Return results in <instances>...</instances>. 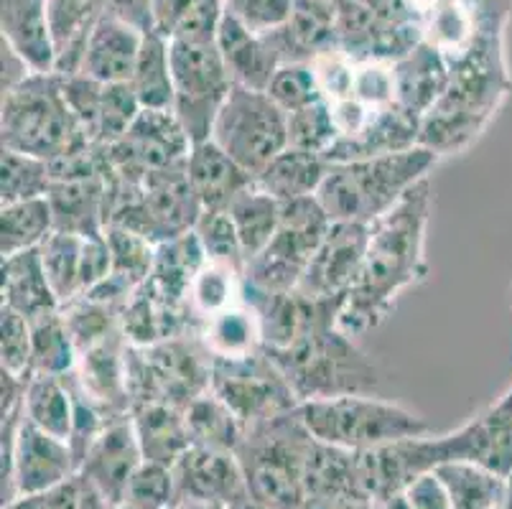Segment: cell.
Masks as SVG:
<instances>
[{
	"label": "cell",
	"instance_id": "obj_3",
	"mask_svg": "<svg viewBox=\"0 0 512 509\" xmlns=\"http://www.w3.org/2000/svg\"><path fill=\"white\" fill-rule=\"evenodd\" d=\"M439 163L441 158L423 146L390 156L332 163L316 196L332 222L372 224L431 179Z\"/></svg>",
	"mask_w": 512,
	"mask_h": 509
},
{
	"label": "cell",
	"instance_id": "obj_17",
	"mask_svg": "<svg viewBox=\"0 0 512 509\" xmlns=\"http://www.w3.org/2000/svg\"><path fill=\"white\" fill-rule=\"evenodd\" d=\"M446 461H472L507 476L512 471V382L500 398L444 433Z\"/></svg>",
	"mask_w": 512,
	"mask_h": 509
},
{
	"label": "cell",
	"instance_id": "obj_40",
	"mask_svg": "<svg viewBox=\"0 0 512 509\" xmlns=\"http://www.w3.org/2000/svg\"><path fill=\"white\" fill-rule=\"evenodd\" d=\"M31 339V375L67 377L77 370L79 349L62 308L31 321Z\"/></svg>",
	"mask_w": 512,
	"mask_h": 509
},
{
	"label": "cell",
	"instance_id": "obj_32",
	"mask_svg": "<svg viewBox=\"0 0 512 509\" xmlns=\"http://www.w3.org/2000/svg\"><path fill=\"white\" fill-rule=\"evenodd\" d=\"M197 336L212 359H240L263 352L260 316L245 298L204 321Z\"/></svg>",
	"mask_w": 512,
	"mask_h": 509
},
{
	"label": "cell",
	"instance_id": "obj_6",
	"mask_svg": "<svg viewBox=\"0 0 512 509\" xmlns=\"http://www.w3.org/2000/svg\"><path fill=\"white\" fill-rule=\"evenodd\" d=\"M0 140L8 151L29 153L49 163L79 143H90L67 105L64 74L34 72L11 90H3Z\"/></svg>",
	"mask_w": 512,
	"mask_h": 509
},
{
	"label": "cell",
	"instance_id": "obj_29",
	"mask_svg": "<svg viewBox=\"0 0 512 509\" xmlns=\"http://www.w3.org/2000/svg\"><path fill=\"white\" fill-rule=\"evenodd\" d=\"M3 306L29 321L62 308L46 278L39 250H26L3 258Z\"/></svg>",
	"mask_w": 512,
	"mask_h": 509
},
{
	"label": "cell",
	"instance_id": "obj_33",
	"mask_svg": "<svg viewBox=\"0 0 512 509\" xmlns=\"http://www.w3.org/2000/svg\"><path fill=\"white\" fill-rule=\"evenodd\" d=\"M329 168H332V163L324 156L286 148L265 166V171L255 179V184L271 196H276L278 202H296V199L319 194Z\"/></svg>",
	"mask_w": 512,
	"mask_h": 509
},
{
	"label": "cell",
	"instance_id": "obj_44",
	"mask_svg": "<svg viewBox=\"0 0 512 509\" xmlns=\"http://www.w3.org/2000/svg\"><path fill=\"white\" fill-rule=\"evenodd\" d=\"M105 237L110 252H113V275L125 280L128 286L141 288L151 278L153 265H156V242L128 230V227H120V224H107Z\"/></svg>",
	"mask_w": 512,
	"mask_h": 509
},
{
	"label": "cell",
	"instance_id": "obj_20",
	"mask_svg": "<svg viewBox=\"0 0 512 509\" xmlns=\"http://www.w3.org/2000/svg\"><path fill=\"white\" fill-rule=\"evenodd\" d=\"M421 41L456 59L477 39V0H398Z\"/></svg>",
	"mask_w": 512,
	"mask_h": 509
},
{
	"label": "cell",
	"instance_id": "obj_53",
	"mask_svg": "<svg viewBox=\"0 0 512 509\" xmlns=\"http://www.w3.org/2000/svg\"><path fill=\"white\" fill-rule=\"evenodd\" d=\"M403 502L408 509H454L444 484L434 471L418 476L416 482L403 492Z\"/></svg>",
	"mask_w": 512,
	"mask_h": 509
},
{
	"label": "cell",
	"instance_id": "obj_13",
	"mask_svg": "<svg viewBox=\"0 0 512 509\" xmlns=\"http://www.w3.org/2000/svg\"><path fill=\"white\" fill-rule=\"evenodd\" d=\"M209 390L245 423L276 418L299 408V398L268 354L258 352L240 359H212Z\"/></svg>",
	"mask_w": 512,
	"mask_h": 509
},
{
	"label": "cell",
	"instance_id": "obj_57",
	"mask_svg": "<svg viewBox=\"0 0 512 509\" xmlns=\"http://www.w3.org/2000/svg\"><path fill=\"white\" fill-rule=\"evenodd\" d=\"M502 509H512V471L505 479V502H502Z\"/></svg>",
	"mask_w": 512,
	"mask_h": 509
},
{
	"label": "cell",
	"instance_id": "obj_60",
	"mask_svg": "<svg viewBox=\"0 0 512 509\" xmlns=\"http://www.w3.org/2000/svg\"><path fill=\"white\" fill-rule=\"evenodd\" d=\"M235 509H271V507H263V504H255V502H245Z\"/></svg>",
	"mask_w": 512,
	"mask_h": 509
},
{
	"label": "cell",
	"instance_id": "obj_31",
	"mask_svg": "<svg viewBox=\"0 0 512 509\" xmlns=\"http://www.w3.org/2000/svg\"><path fill=\"white\" fill-rule=\"evenodd\" d=\"M133 426L141 443L143 461L174 466L192 448L184 410L166 403H146L133 408Z\"/></svg>",
	"mask_w": 512,
	"mask_h": 509
},
{
	"label": "cell",
	"instance_id": "obj_34",
	"mask_svg": "<svg viewBox=\"0 0 512 509\" xmlns=\"http://www.w3.org/2000/svg\"><path fill=\"white\" fill-rule=\"evenodd\" d=\"M306 494L321 499H362L357 451L329 446L316 438L306 461ZM306 497V499H309Z\"/></svg>",
	"mask_w": 512,
	"mask_h": 509
},
{
	"label": "cell",
	"instance_id": "obj_38",
	"mask_svg": "<svg viewBox=\"0 0 512 509\" xmlns=\"http://www.w3.org/2000/svg\"><path fill=\"white\" fill-rule=\"evenodd\" d=\"M57 230L49 196L18 204H0V255L39 250L46 237Z\"/></svg>",
	"mask_w": 512,
	"mask_h": 509
},
{
	"label": "cell",
	"instance_id": "obj_7",
	"mask_svg": "<svg viewBox=\"0 0 512 509\" xmlns=\"http://www.w3.org/2000/svg\"><path fill=\"white\" fill-rule=\"evenodd\" d=\"M299 415L311 436L347 451H372L406 438L434 433L431 423L416 410L393 400L362 395H339L299 405Z\"/></svg>",
	"mask_w": 512,
	"mask_h": 509
},
{
	"label": "cell",
	"instance_id": "obj_56",
	"mask_svg": "<svg viewBox=\"0 0 512 509\" xmlns=\"http://www.w3.org/2000/svg\"><path fill=\"white\" fill-rule=\"evenodd\" d=\"M110 507H113V504L105 502V499H102L95 489H90L87 484H82V504H79V509H110Z\"/></svg>",
	"mask_w": 512,
	"mask_h": 509
},
{
	"label": "cell",
	"instance_id": "obj_9",
	"mask_svg": "<svg viewBox=\"0 0 512 509\" xmlns=\"http://www.w3.org/2000/svg\"><path fill=\"white\" fill-rule=\"evenodd\" d=\"M281 222L273 240L245 265V288L258 293L296 291L314 252L332 227L319 196L281 202Z\"/></svg>",
	"mask_w": 512,
	"mask_h": 509
},
{
	"label": "cell",
	"instance_id": "obj_58",
	"mask_svg": "<svg viewBox=\"0 0 512 509\" xmlns=\"http://www.w3.org/2000/svg\"><path fill=\"white\" fill-rule=\"evenodd\" d=\"M176 509H227V507H220V504H179Z\"/></svg>",
	"mask_w": 512,
	"mask_h": 509
},
{
	"label": "cell",
	"instance_id": "obj_11",
	"mask_svg": "<svg viewBox=\"0 0 512 509\" xmlns=\"http://www.w3.org/2000/svg\"><path fill=\"white\" fill-rule=\"evenodd\" d=\"M3 423V504L23 494L62 487L77 476V456L64 438L41 431L23 410Z\"/></svg>",
	"mask_w": 512,
	"mask_h": 509
},
{
	"label": "cell",
	"instance_id": "obj_21",
	"mask_svg": "<svg viewBox=\"0 0 512 509\" xmlns=\"http://www.w3.org/2000/svg\"><path fill=\"white\" fill-rule=\"evenodd\" d=\"M146 31L136 23L125 21L105 11L87 39L85 56L79 74L102 84H125L136 72Z\"/></svg>",
	"mask_w": 512,
	"mask_h": 509
},
{
	"label": "cell",
	"instance_id": "obj_47",
	"mask_svg": "<svg viewBox=\"0 0 512 509\" xmlns=\"http://www.w3.org/2000/svg\"><path fill=\"white\" fill-rule=\"evenodd\" d=\"M265 92L271 95V100L276 102L286 115L306 110V107L324 100L319 79H316V72L314 67H311V62L283 64V67L276 72V77L271 79V84H268V90Z\"/></svg>",
	"mask_w": 512,
	"mask_h": 509
},
{
	"label": "cell",
	"instance_id": "obj_18",
	"mask_svg": "<svg viewBox=\"0 0 512 509\" xmlns=\"http://www.w3.org/2000/svg\"><path fill=\"white\" fill-rule=\"evenodd\" d=\"M370 224L332 222L296 291L309 298H344L360 273Z\"/></svg>",
	"mask_w": 512,
	"mask_h": 509
},
{
	"label": "cell",
	"instance_id": "obj_4",
	"mask_svg": "<svg viewBox=\"0 0 512 509\" xmlns=\"http://www.w3.org/2000/svg\"><path fill=\"white\" fill-rule=\"evenodd\" d=\"M316 438L299 408L245 428L237 461L248 482L250 502L271 509H301L306 502V461Z\"/></svg>",
	"mask_w": 512,
	"mask_h": 509
},
{
	"label": "cell",
	"instance_id": "obj_50",
	"mask_svg": "<svg viewBox=\"0 0 512 509\" xmlns=\"http://www.w3.org/2000/svg\"><path fill=\"white\" fill-rule=\"evenodd\" d=\"M349 100L360 102V105L370 107V110L395 105L393 62H355V79H352V95H349Z\"/></svg>",
	"mask_w": 512,
	"mask_h": 509
},
{
	"label": "cell",
	"instance_id": "obj_8",
	"mask_svg": "<svg viewBox=\"0 0 512 509\" xmlns=\"http://www.w3.org/2000/svg\"><path fill=\"white\" fill-rule=\"evenodd\" d=\"M212 387V354L197 334L169 336L148 347L128 344V392L133 408L166 403L184 410Z\"/></svg>",
	"mask_w": 512,
	"mask_h": 509
},
{
	"label": "cell",
	"instance_id": "obj_24",
	"mask_svg": "<svg viewBox=\"0 0 512 509\" xmlns=\"http://www.w3.org/2000/svg\"><path fill=\"white\" fill-rule=\"evenodd\" d=\"M49 202L57 230L74 235H100L107 227V171L54 179Z\"/></svg>",
	"mask_w": 512,
	"mask_h": 509
},
{
	"label": "cell",
	"instance_id": "obj_14",
	"mask_svg": "<svg viewBox=\"0 0 512 509\" xmlns=\"http://www.w3.org/2000/svg\"><path fill=\"white\" fill-rule=\"evenodd\" d=\"M192 146L174 110H141L128 133L102 151L107 171L120 176H146L151 171L186 166Z\"/></svg>",
	"mask_w": 512,
	"mask_h": 509
},
{
	"label": "cell",
	"instance_id": "obj_49",
	"mask_svg": "<svg viewBox=\"0 0 512 509\" xmlns=\"http://www.w3.org/2000/svg\"><path fill=\"white\" fill-rule=\"evenodd\" d=\"M31 321L11 308H0V370L31 377Z\"/></svg>",
	"mask_w": 512,
	"mask_h": 509
},
{
	"label": "cell",
	"instance_id": "obj_15",
	"mask_svg": "<svg viewBox=\"0 0 512 509\" xmlns=\"http://www.w3.org/2000/svg\"><path fill=\"white\" fill-rule=\"evenodd\" d=\"M179 504H220L235 509L250 502L248 482L237 454L192 446L171 466Z\"/></svg>",
	"mask_w": 512,
	"mask_h": 509
},
{
	"label": "cell",
	"instance_id": "obj_45",
	"mask_svg": "<svg viewBox=\"0 0 512 509\" xmlns=\"http://www.w3.org/2000/svg\"><path fill=\"white\" fill-rule=\"evenodd\" d=\"M192 232L209 263L230 265V268L245 273L248 258H245V250H242L240 237H237L235 224H232L227 209H209V212H202Z\"/></svg>",
	"mask_w": 512,
	"mask_h": 509
},
{
	"label": "cell",
	"instance_id": "obj_27",
	"mask_svg": "<svg viewBox=\"0 0 512 509\" xmlns=\"http://www.w3.org/2000/svg\"><path fill=\"white\" fill-rule=\"evenodd\" d=\"M286 64L314 62L337 49V3L334 0H296L291 18L276 31Z\"/></svg>",
	"mask_w": 512,
	"mask_h": 509
},
{
	"label": "cell",
	"instance_id": "obj_22",
	"mask_svg": "<svg viewBox=\"0 0 512 509\" xmlns=\"http://www.w3.org/2000/svg\"><path fill=\"white\" fill-rule=\"evenodd\" d=\"M416 146H421V118L395 102V105L372 112L355 135L337 140L327 161H362V158L390 156V153L408 151Z\"/></svg>",
	"mask_w": 512,
	"mask_h": 509
},
{
	"label": "cell",
	"instance_id": "obj_25",
	"mask_svg": "<svg viewBox=\"0 0 512 509\" xmlns=\"http://www.w3.org/2000/svg\"><path fill=\"white\" fill-rule=\"evenodd\" d=\"M186 176L204 212L227 209L237 194L255 184L253 176L237 166L214 140L194 143L186 158Z\"/></svg>",
	"mask_w": 512,
	"mask_h": 509
},
{
	"label": "cell",
	"instance_id": "obj_59",
	"mask_svg": "<svg viewBox=\"0 0 512 509\" xmlns=\"http://www.w3.org/2000/svg\"><path fill=\"white\" fill-rule=\"evenodd\" d=\"M385 509H408V507H406V502H403V497H395L393 502L385 504Z\"/></svg>",
	"mask_w": 512,
	"mask_h": 509
},
{
	"label": "cell",
	"instance_id": "obj_55",
	"mask_svg": "<svg viewBox=\"0 0 512 509\" xmlns=\"http://www.w3.org/2000/svg\"><path fill=\"white\" fill-rule=\"evenodd\" d=\"M301 509H385V504L362 502V499H321L309 497Z\"/></svg>",
	"mask_w": 512,
	"mask_h": 509
},
{
	"label": "cell",
	"instance_id": "obj_36",
	"mask_svg": "<svg viewBox=\"0 0 512 509\" xmlns=\"http://www.w3.org/2000/svg\"><path fill=\"white\" fill-rule=\"evenodd\" d=\"M23 418L41 431L69 441L74 426V392L67 377L31 375L23 398Z\"/></svg>",
	"mask_w": 512,
	"mask_h": 509
},
{
	"label": "cell",
	"instance_id": "obj_54",
	"mask_svg": "<svg viewBox=\"0 0 512 509\" xmlns=\"http://www.w3.org/2000/svg\"><path fill=\"white\" fill-rule=\"evenodd\" d=\"M105 6L115 16L136 23L143 31H151V0H105Z\"/></svg>",
	"mask_w": 512,
	"mask_h": 509
},
{
	"label": "cell",
	"instance_id": "obj_61",
	"mask_svg": "<svg viewBox=\"0 0 512 509\" xmlns=\"http://www.w3.org/2000/svg\"><path fill=\"white\" fill-rule=\"evenodd\" d=\"M507 306H510L512 311V280H510V288H507Z\"/></svg>",
	"mask_w": 512,
	"mask_h": 509
},
{
	"label": "cell",
	"instance_id": "obj_52",
	"mask_svg": "<svg viewBox=\"0 0 512 509\" xmlns=\"http://www.w3.org/2000/svg\"><path fill=\"white\" fill-rule=\"evenodd\" d=\"M79 504H82V484L74 476L72 482L62 484V487L11 499L3 504V509H79Z\"/></svg>",
	"mask_w": 512,
	"mask_h": 509
},
{
	"label": "cell",
	"instance_id": "obj_5",
	"mask_svg": "<svg viewBox=\"0 0 512 509\" xmlns=\"http://www.w3.org/2000/svg\"><path fill=\"white\" fill-rule=\"evenodd\" d=\"M265 354L286 375L299 403L362 395L380 385L375 362L357 347L355 336L339 329V324L314 326L291 347Z\"/></svg>",
	"mask_w": 512,
	"mask_h": 509
},
{
	"label": "cell",
	"instance_id": "obj_51",
	"mask_svg": "<svg viewBox=\"0 0 512 509\" xmlns=\"http://www.w3.org/2000/svg\"><path fill=\"white\" fill-rule=\"evenodd\" d=\"M296 0H227V11L235 13L255 34L281 31L291 18Z\"/></svg>",
	"mask_w": 512,
	"mask_h": 509
},
{
	"label": "cell",
	"instance_id": "obj_48",
	"mask_svg": "<svg viewBox=\"0 0 512 509\" xmlns=\"http://www.w3.org/2000/svg\"><path fill=\"white\" fill-rule=\"evenodd\" d=\"M130 509H176V484L171 466L143 461L125 489Z\"/></svg>",
	"mask_w": 512,
	"mask_h": 509
},
{
	"label": "cell",
	"instance_id": "obj_10",
	"mask_svg": "<svg viewBox=\"0 0 512 509\" xmlns=\"http://www.w3.org/2000/svg\"><path fill=\"white\" fill-rule=\"evenodd\" d=\"M212 140L258 179L265 166L288 148V115L268 92L232 84L230 97L214 120Z\"/></svg>",
	"mask_w": 512,
	"mask_h": 509
},
{
	"label": "cell",
	"instance_id": "obj_12",
	"mask_svg": "<svg viewBox=\"0 0 512 509\" xmlns=\"http://www.w3.org/2000/svg\"><path fill=\"white\" fill-rule=\"evenodd\" d=\"M174 69V115L192 143L212 140L214 120L232 92V77L214 44L171 41Z\"/></svg>",
	"mask_w": 512,
	"mask_h": 509
},
{
	"label": "cell",
	"instance_id": "obj_19",
	"mask_svg": "<svg viewBox=\"0 0 512 509\" xmlns=\"http://www.w3.org/2000/svg\"><path fill=\"white\" fill-rule=\"evenodd\" d=\"M217 49L225 59L232 82L248 87V90H268L271 79L286 64L276 31L255 34L232 11H225V18L220 23Z\"/></svg>",
	"mask_w": 512,
	"mask_h": 509
},
{
	"label": "cell",
	"instance_id": "obj_39",
	"mask_svg": "<svg viewBox=\"0 0 512 509\" xmlns=\"http://www.w3.org/2000/svg\"><path fill=\"white\" fill-rule=\"evenodd\" d=\"M281 207L276 196L260 189L258 184L237 194L232 204L227 207L232 224H235L240 245L245 250V258L253 260L268 242L273 240L281 222Z\"/></svg>",
	"mask_w": 512,
	"mask_h": 509
},
{
	"label": "cell",
	"instance_id": "obj_1",
	"mask_svg": "<svg viewBox=\"0 0 512 509\" xmlns=\"http://www.w3.org/2000/svg\"><path fill=\"white\" fill-rule=\"evenodd\" d=\"M434 202V184L428 179L370 224L360 273L339 311V329L344 334L357 339L383 326L393 316L400 296L426 283L431 273L426 242Z\"/></svg>",
	"mask_w": 512,
	"mask_h": 509
},
{
	"label": "cell",
	"instance_id": "obj_2",
	"mask_svg": "<svg viewBox=\"0 0 512 509\" xmlns=\"http://www.w3.org/2000/svg\"><path fill=\"white\" fill-rule=\"evenodd\" d=\"M505 34L507 28L479 26L472 46L451 59L449 87L421 120V146L441 161L477 146L512 95Z\"/></svg>",
	"mask_w": 512,
	"mask_h": 509
},
{
	"label": "cell",
	"instance_id": "obj_16",
	"mask_svg": "<svg viewBox=\"0 0 512 509\" xmlns=\"http://www.w3.org/2000/svg\"><path fill=\"white\" fill-rule=\"evenodd\" d=\"M143 464L133 415H120L102 428L79 464V482L95 489L105 502L123 504L130 479Z\"/></svg>",
	"mask_w": 512,
	"mask_h": 509
},
{
	"label": "cell",
	"instance_id": "obj_28",
	"mask_svg": "<svg viewBox=\"0 0 512 509\" xmlns=\"http://www.w3.org/2000/svg\"><path fill=\"white\" fill-rule=\"evenodd\" d=\"M49 0H0L3 44L21 54L36 72H54V46L49 34Z\"/></svg>",
	"mask_w": 512,
	"mask_h": 509
},
{
	"label": "cell",
	"instance_id": "obj_23",
	"mask_svg": "<svg viewBox=\"0 0 512 509\" xmlns=\"http://www.w3.org/2000/svg\"><path fill=\"white\" fill-rule=\"evenodd\" d=\"M395 102L423 120L431 107L444 97L451 79L449 56L421 41L406 56L393 62Z\"/></svg>",
	"mask_w": 512,
	"mask_h": 509
},
{
	"label": "cell",
	"instance_id": "obj_43",
	"mask_svg": "<svg viewBox=\"0 0 512 509\" xmlns=\"http://www.w3.org/2000/svg\"><path fill=\"white\" fill-rule=\"evenodd\" d=\"M54 186L51 166L44 158L3 148L0 161V204H18L44 199Z\"/></svg>",
	"mask_w": 512,
	"mask_h": 509
},
{
	"label": "cell",
	"instance_id": "obj_62",
	"mask_svg": "<svg viewBox=\"0 0 512 509\" xmlns=\"http://www.w3.org/2000/svg\"><path fill=\"white\" fill-rule=\"evenodd\" d=\"M110 509H130V507H128V504H113Z\"/></svg>",
	"mask_w": 512,
	"mask_h": 509
},
{
	"label": "cell",
	"instance_id": "obj_41",
	"mask_svg": "<svg viewBox=\"0 0 512 509\" xmlns=\"http://www.w3.org/2000/svg\"><path fill=\"white\" fill-rule=\"evenodd\" d=\"M184 415L192 446L235 454L237 446L242 443V436H245V423L212 390L186 405Z\"/></svg>",
	"mask_w": 512,
	"mask_h": 509
},
{
	"label": "cell",
	"instance_id": "obj_42",
	"mask_svg": "<svg viewBox=\"0 0 512 509\" xmlns=\"http://www.w3.org/2000/svg\"><path fill=\"white\" fill-rule=\"evenodd\" d=\"M82 240L85 235L54 230L39 247L46 278L62 306L82 296Z\"/></svg>",
	"mask_w": 512,
	"mask_h": 509
},
{
	"label": "cell",
	"instance_id": "obj_37",
	"mask_svg": "<svg viewBox=\"0 0 512 509\" xmlns=\"http://www.w3.org/2000/svg\"><path fill=\"white\" fill-rule=\"evenodd\" d=\"M434 474L444 484L454 509H502L507 476L472 461H446L436 466Z\"/></svg>",
	"mask_w": 512,
	"mask_h": 509
},
{
	"label": "cell",
	"instance_id": "obj_46",
	"mask_svg": "<svg viewBox=\"0 0 512 509\" xmlns=\"http://www.w3.org/2000/svg\"><path fill=\"white\" fill-rule=\"evenodd\" d=\"M337 138L339 130L334 123L332 105L327 100L288 115V148L327 158Z\"/></svg>",
	"mask_w": 512,
	"mask_h": 509
},
{
	"label": "cell",
	"instance_id": "obj_35",
	"mask_svg": "<svg viewBox=\"0 0 512 509\" xmlns=\"http://www.w3.org/2000/svg\"><path fill=\"white\" fill-rule=\"evenodd\" d=\"M143 110H174V69H171V41L158 31H146L136 72L130 77Z\"/></svg>",
	"mask_w": 512,
	"mask_h": 509
},
{
	"label": "cell",
	"instance_id": "obj_26",
	"mask_svg": "<svg viewBox=\"0 0 512 509\" xmlns=\"http://www.w3.org/2000/svg\"><path fill=\"white\" fill-rule=\"evenodd\" d=\"M105 11V0H49L46 3L51 46L57 59L54 72L64 77L79 74L87 39Z\"/></svg>",
	"mask_w": 512,
	"mask_h": 509
},
{
	"label": "cell",
	"instance_id": "obj_30",
	"mask_svg": "<svg viewBox=\"0 0 512 509\" xmlns=\"http://www.w3.org/2000/svg\"><path fill=\"white\" fill-rule=\"evenodd\" d=\"M227 0H151V28L169 41L214 44Z\"/></svg>",
	"mask_w": 512,
	"mask_h": 509
}]
</instances>
